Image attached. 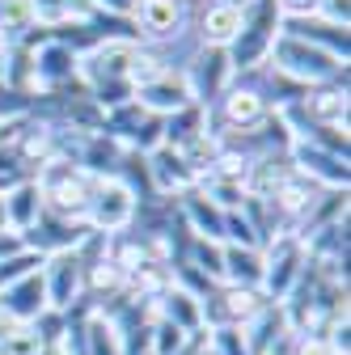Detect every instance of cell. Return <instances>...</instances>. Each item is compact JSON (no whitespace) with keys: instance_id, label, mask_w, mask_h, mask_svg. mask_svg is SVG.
Segmentation results:
<instances>
[{"instance_id":"19","label":"cell","mask_w":351,"mask_h":355,"mask_svg":"<svg viewBox=\"0 0 351 355\" xmlns=\"http://www.w3.org/2000/svg\"><path fill=\"white\" fill-rule=\"evenodd\" d=\"M34 21V5L30 0H0V38L5 34H22Z\"/></svg>"},{"instance_id":"11","label":"cell","mask_w":351,"mask_h":355,"mask_svg":"<svg viewBox=\"0 0 351 355\" xmlns=\"http://www.w3.org/2000/svg\"><path fill=\"white\" fill-rule=\"evenodd\" d=\"M161 318H165V322H173L182 334H191V330H199V326H203V300H199V296H191L187 288L173 284V288L165 292Z\"/></svg>"},{"instance_id":"27","label":"cell","mask_w":351,"mask_h":355,"mask_svg":"<svg viewBox=\"0 0 351 355\" xmlns=\"http://www.w3.org/2000/svg\"><path fill=\"white\" fill-rule=\"evenodd\" d=\"M318 5L322 0H284V9H292V13H318Z\"/></svg>"},{"instance_id":"1","label":"cell","mask_w":351,"mask_h":355,"mask_svg":"<svg viewBox=\"0 0 351 355\" xmlns=\"http://www.w3.org/2000/svg\"><path fill=\"white\" fill-rule=\"evenodd\" d=\"M98 182H102V178L85 173L80 165L51 161L47 169H42V178H38L34 187H38V195H42V207H51V211L64 216V220H76V216H85V207H89Z\"/></svg>"},{"instance_id":"12","label":"cell","mask_w":351,"mask_h":355,"mask_svg":"<svg viewBox=\"0 0 351 355\" xmlns=\"http://www.w3.org/2000/svg\"><path fill=\"white\" fill-rule=\"evenodd\" d=\"M5 216H9V229H17V233L34 229V220L42 216V195H38V187H34V182L13 187V191L5 195Z\"/></svg>"},{"instance_id":"5","label":"cell","mask_w":351,"mask_h":355,"mask_svg":"<svg viewBox=\"0 0 351 355\" xmlns=\"http://www.w3.org/2000/svg\"><path fill=\"white\" fill-rule=\"evenodd\" d=\"M38 275H42V288H47V304L51 309H72V300L80 292V279H85V262H80L76 250H64V254H51Z\"/></svg>"},{"instance_id":"24","label":"cell","mask_w":351,"mask_h":355,"mask_svg":"<svg viewBox=\"0 0 351 355\" xmlns=\"http://www.w3.org/2000/svg\"><path fill=\"white\" fill-rule=\"evenodd\" d=\"M165 72V64L157 60V55H144V51H136V55H131V68H127V85H153L157 76Z\"/></svg>"},{"instance_id":"9","label":"cell","mask_w":351,"mask_h":355,"mask_svg":"<svg viewBox=\"0 0 351 355\" xmlns=\"http://www.w3.org/2000/svg\"><path fill=\"white\" fill-rule=\"evenodd\" d=\"M241 21H246V13L241 9H233V5H221V0H216V5L203 13V42L207 47H233V38L241 34Z\"/></svg>"},{"instance_id":"29","label":"cell","mask_w":351,"mask_h":355,"mask_svg":"<svg viewBox=\"0 0 351 355\" xmlns=\"http://www.w3.org/2000/svg\"><path fill=\"white\" fill-rule=\"evenodd\" d=\"M9 229V216H5V195H0V233Z\"/></svg>"},{"instance_id":"21","label":"cell","mask_w":351,"mask_h":355,"mask_svg":"<svg viewBox=\"0 0 351 355\" xmlns=\"http://www.w3.org/2000/svg\"><path fill=\"white\" fill-rule=\"evenodd\" d=\"M153 173H157V187L161 191H173V187H182L187 182V165L178 161V153H157V165H153Z\"/></svg>"},{"instance_id":"16","label":"cell","mask_w":351,"mask_h":355,"mask_svg":"<svg viewBox=\"0 0 351 355\" xmlns=\"http://www.w3.org/2000/svg\"><path fill=\"white\" fill-rule=\"evenodd\" d=\"M85 355H127L123 351V334L110 318L94 313L89 322H85Z\"/></svg>"},{"instance_id":"30","label":"cell","mask_w":351,"mask_h":355,"mask_svg":"<svg viewBox=\"0 0 351 355\" xmlns=\"http://www.w3.org/2000/svg\"><path fill=\"white\" fill-rule=\"evenodd\" d=\"M195 355H216V347H212V343H207V351H195Z\"/></svg>"},{"instance_id":"17","label":"cell","mask_w":351,"mask_h":355,"mask_svg":"<svg viewBox=\"0 0 351 355\" xmlns=\"http://www.w3.org/2000/svg\"><path fill=\"white\" fill-rule=\"evenodd\" d=\"M305 110H309L318 123H343L347 119V94H334V89L314 94V98H305Z\"/></svg>"},{"instance_id":"8","label":"cell","mask_w":351,"mask_h":355,"mask_svg":"<svg viewBox=\"0 0 351 355\" xmlns=\"http://www.w3.org/2000/svg\"><path fill=\"white\" fill-rule=\"evenodd\" d=\"M140 106L144 110H173L182 114L195 106V94H191V76H173V72H161L153 85L140 89Z\"/></svg>"},{"instance_id":"28","label":"cell","mask_w":351,"mask_h":355,"mask_svg":"<svg viewBox=\"0 0 351 355\" xmlns=\"http://www.w3.org/2000/svg\"><path fill=\"white\" fill-rule=\"evenodd\" d=\"M64 9L68 13H85V9H94V0H64Z\"/></svg>"},{"instance_id":"23","label":"cell","mask_w":351,"mask_h":355,"mask_svg":"<svg viewBox=\"0 0 351 355\" xmlns=\"http://www.w3.org/2000/svg\"><path fill=\"white\" fill-rule=\"evenodd\" d=\"M38 266V258L30 254V250H22V254H9V258H0V292H5L9 284H17L22 275H30Z\"/></svg>"},{"instance_id":"26","label":"cell","mask_w":351,"mask_h":355,"mask_svg":"<svg viewBox=\"0 0 351 355\" xmlns=\"http://www.w3.org/2000/svg\"><path fill=\"white\" fill-rule=\"evenodd\" d=\"M318 9H326L330 26H343V30H347V0H322Z\"/></svg>"},{"instance_id":"7","label":"cell","mask_w":351,"mask_h":355,"mask_svg":"<svg viewBox=\"0 0 351 355\" xmlns=\"http://www.w3.org/2000/svg\"><path fill=\"white\" fill-rule=\"evenodd\" d=\"M280 60H284L280 68L300 76V80H326V76L339 72V55H330L322 47H305V42H296V38L280 42Z\"/></svg>"},{"instance_id":"10","label":"cell","mask_w":351,"mask_h":355,"mask_svg":"<svg viewBox=\"0 0 351 355\" xmlns=\"http://www.w3.org/2000/svg\"><path fill=\"white\" fill-rule=\"evenodd\" d=\"M136 21H140L144 34H157V38L178 34L182 5H178V0H136Z\"/></svg>"},{"instance_id":"22","label":"cell","mask_w":351,"mask_h":355,"mask_svg":"<svg viewBox=\"0 0 351 355\" xmlns=\"http://www.w3.org/2000/svg\"><path fill=\"white\" fill-rule=\"evenodd\" d=\"M212 347H216V355H250L246 326H216L212 330Z\"/></svg>"},{"instance_id":"3","label":"cell","mask_w":351,"mask_h":355,"mask_svg":"<svg viewBox=\"0 0 351 355\" xmlns=\"http://www.w3.org/2000/svg\"><path fill=\"white\" fill-rule=\"evenodd\" d=\"M85 216H89V225L98 233H119V229L131 225V216H136V195H131L123 182H98Z\"/></svg>"},{"instance_id":"25","label":"cell","mask_w":351,"mask_h":355,"mask_svg":"<svg viewBox=\"0 0 351 355\" xmlns=\"http://www.w3.org/2000/svg\"><path fill=\"white\" fill-rule=\"evenodd\" d=\"M199 262H203V275H212V279H225V250L221 245H207V241H199Z\"/></svg>"},{"instance_id":"13","label":"cell","mask_w":351,"mask_h":355,"mask_svg":"<svg viewBox=\"0 0 351 355\" xmlns=\"http://www.w3.org/2000/svg\"><path fill=\"white\" fill-rule=\"evenodd\" d=\"M131 55H136V47L131 42H106V47H98L94 51V60H89V72L94 80H102V76H119L123 85H127V68H131ZM131 89V85H127Z\"/></svg>"},{"instance_id":"6","label":"cell","mask_w":351,"mask_h":355,"mask_svg":"<svg viewBox=\"0 0 351 355\" xmlns=\"http://www.w3.org/2000/svg\"><path fill=\"white\" fill-rule=\"evenodd\" d=\"M0 309H5V318H13L17 326L38 322L42 313H47V288H42V275L30 271L17 284H9L5 292H0Z\"/></svg>"},{"instance_id":"20","label":"cell","mask_w":351,"mask_h":355,"mask_svg":"<svg viewBox=\"0 0 351 355\" xmlns=\"http://www.w3.org/2000/svg\"><path fill=\"white\" fill-rule=\"evenodd\" d=\"M42 338L34 326H13L9 334H0V355H38Z\"/></svg>"},{"instance_id":"18","label":"cell","mask_w":351,"mask_h":355,"mask_svg":"<svg viewBox=\"0 0 351 355\" xmlns=\"http://www.w3.org/2000/svg\"><path fill=\"white\" fill-rule=\"evenodd\" d=\"M300 161H305V173L326 178L330 187H347V165H339V157H326V153H309V148H300Z\"/></svg>"},{"instance_id":"2","label":"cell","mask_w":351,"mask_h":355,"mask_svg":"<svg viewBox=\"0 0 351 355\" xmlns=\"http://www.w3.org/2000/svg\"><path fill=\"white\" fill-rule=\"evenodd\" d=\"M275 34H280V5H275V0H258V5H254V21H241V34L233 38L229 64L233 68L258 64L262 55L275 47Z\"/></svg>"},{"instance_id":"14","label":"cell","mask_w":351,"mask_h":355,"mask_svg":"<svg viewBox=\"0 0 351 355\" xmlns=\"http://www.w3.org/2000/svg\"><path fill=\"white\" fill-rule=\"evenodd\" d=\"M225 279L233 288H258L262 284V258H258V250L225 245Z\"/></svg>"},{"instance_id":"4","label":"cell","mask_w":351,"mask_h":355,"mask_svg":"<svg viewBox=\"0 0 351 355\" xmlns=\"http://www.w3.org/2000/svg\"><path fill=\"white\" fill-rule=\"evenodd\" d=\"M300 262H305L300 241H296V237H280V241L271 245V254L262 258V284H258V288H267V296L284 300V296L296 288V279H300Z\"/></svg>"},{"instance_id":"15","label":"cell","mask_w":351,"mask_h":355,"mask_svg":"<svg viewBox=\"0 0 351 355\" xmlns=\"http://www.w3.org/2000/svg\"><path fill=\"white\" fill-rule=\"evenodd\" d=\"M225 119L233 127L250 131V127H258L262 119H267V102H262L254 89H233V94L225 98Z\"/></svg>"}]
</instances>
